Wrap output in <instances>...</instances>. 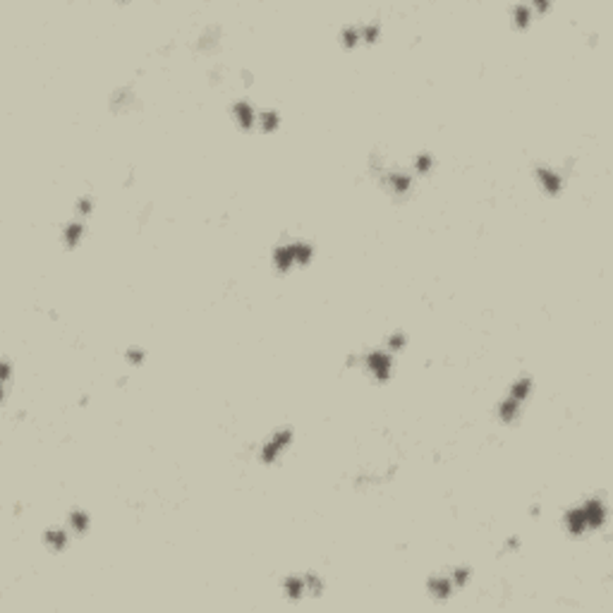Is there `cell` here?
<instances>
[{
    "label": "cell",
    "mask_w": 613,
    "mask_h": 613,
    "mask_svg": "<svg viewBox=\"0 0 613 613\" xmlns=\"http://www.w3.org/2000/svg\"><path fill=\"white\" fill-rule=\"evenodd\" d=\"M290 444H293V429H290V426H283V429L273 431V434L261 444L259 460L264 462V465H271V462H276L285 450H288Z\"/></svg>",
    "instance_id": "2"
},
{
    "label": "cell",
    "mask_w": 613,
    "mask_h": 613,
    "mask_svg": "<svg viewBox=\"0 0 613 613\" xmlns=\"http://www.w3.org/2000/svg\"><path fill=\"white\" fill-rule=\"evenodd\" d=\"M230 113H233L235 123H238L242 129L256 127V113H259V108H254V103H249L247 98H238V101H233Z\"/></svg>",
    "instance_id": "5"
},
{
    "label": "cell",
    "mask_w": 613,
    "mask_h": 613,
    "mask_svg": "<svg viewBox=\"0 0 613 613\" xmlns=\"http://www.w3.org/2000/svg\"><path fill=\"white\" fill-rule=\"evenodd\" d=\"M434 156H431L429 152H422V154H417L415 158H412V168H410V173L412 175H429L431 170H434Z\"/></svg>",
    "instance_id": "11"
},
{
    "label": "cell",
    "mask_w": 613,
    "mask_h": 613,
    "mask_svg": "<svg viewBox=\"0 0 613 613\" xmlns=\"http://www.w3.org/2000/svg\"><path fill=\"white\" fill-rule=\"evenodd\" d=\"M67 527H70V532H72L74 537L87 534L89 527H92V517H89L87 510L74 508V510H70V515H67Z\"/></svg>",
    "instance_id": "9"
},
{
    "label": "cell",
    "mask_w": 613,
    "mask_h": 613,
    "mask_svg": "<svg viewBox=\"0 0 613 613\" xmlns=\"http://www.w3.org/2000/svg\"><path fill=\"white\" fill-rule=\"evenodd\" d=\"M125 360H127V364L139 366V364H144V360H147V353H144L142 348H129L127 353H125Z\"/></svg>",
    "instance_id": "13"
},
{
    "label": "cell",
    "mask_w": 613,
    "mask_h": 613,
    "mask_svg": "<svg viewBox=\"0 0 613 613\" xmlns=\"http://www.w3.org/2000/svg\"><path fill=\"white\" fill-rule=\"evenodd\" d=\"M393 357L395 355H391L384 345L381 348H369L364 353H360V366L366 371V376L371 381L384 384V381H388L391 371H393Z\"/></svg>",
    "instance_id": "1"
},
{
    "label": "cell",
    "mask_w": 613,
    "mask_h": 613,
    "mask_svg": "<svg viewBox=\"0 0 613 613\" xmlns=\"http://www.w3.org/2000/svg\"><path fill=\"white\" fill-rule=\"evenodd\" d=\"M426 592H429L434 599H448L455 592V585L448 572H436V575H431L429 580H426Z\"/></svg>",
    "instance_id": "7"
},
{
    "label": "cell",
    "mask_w": 613,
    "mask_h": 613,
    "mask_svg": "<svg viewBox=\"0 0 613 613\" xmlns=\"http://www.w3.org/2000/svg\"><path fill=\"white\" fill-rule=\"evenodd\" d=\"M534 178H537L539 187L544 189L546 194H559L563 189V173L559 168H551V165H537Z\"/></svg>",
    "instance_id": "3"
},
{
    "label": "cell",
    "mask_w": 613,
    "mask_h": 613,
    "mask_svg": "<svg viewBox=\"0 0 613 613\" xmlns=\"http://www.w3.org/2000/svg\"><path fill=\"white\" fill-rule=\"evenodd\" d=\"M280 125V115L276 113V110H259L256 113V127L261 129V132H276Z\"/></svg>",
    "instance_id": "10"
},
{
    "label": "cell",
    "mask_w": 613,
    "mask_h": 613,
    "mask_svg": "<svg viewBox=\"0 0 613 613\" xmlns=\"http://www.w3.org/2000/svg\"><path fill=\"white\" fill-rule=\"evenodd\" d=\"M84 230H87V223H84V218H77V216H72V218H70L67 223L63 225V230H60V240H63V245L67 249H74L79 242H82Z\"/></svg>",
    "instance_id": "6"
},
{
    "label": "cell",
    "mask_w": 613,
    "mask_h": 613,
    "mask_svg": "<svg viewBox=\"0 0 613 613\" xmlns=\"http://www.w3.org/2000/svg\"><path fill=\"white\" fill-rule=\"evenodd\" d=\"M72 532H70V527L65 525V527H58V525H53V527H48L46 532H43V544H46V549L48 551H53V554H60V551H65L67 549V544H70V539H72Z\"/></svg>",
    "instance_id": "4"
},
{
    "label": "cell",
    "mask_w": 613,
    "mask_h": 613,
    "mask_svg": "<svg viewBox=\"0 0 613 613\" xmlns=\"http://www.w3.org/2000/svg\"><path fill=\"white\" fill-rule=\"evenodd\" d=\"M405 343H408V335H405L403 331H393V333H388V335H386V340H384V348L388 350L391 355H398L400 350L405 348Z\"/></svg>",
    "instance_id": "12"
},
{
    "label": "cell",
    "mask_w": 613,
    "mask_h": 613,
    "mask_svg": "<svg viewBox=\"0 0 613 613\" xmlns=\"http://www.w3.org/2000/svg\"><path fill=\"white\" fill-rule=\"evenodd\" d=\"M283 592L288 599L300 601L306 596V582H304V572L302 575H288L283 580Z\"/></svg>",
    "instance_id": "8"
}]
</instances>
